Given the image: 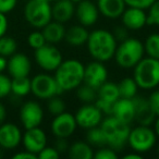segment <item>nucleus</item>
Instances as JSON below:
<instances>
[{"mask_svg":"<svg viewBox=\"0 0 159 159\" xmlns=\"http://www.w3.org/2000/svg\"><path fill=\"white\" fill-rule=\"evenodd\" d=\"M31 93V79L29 76L11 77V94L16 97H25Z\"/></svg>","mask_w":159,"mask_h":159,"instance_id":"27","label":"nucleus"},{"mask_svg":"<svg viewBox=\"0 0 159 159\" xmlns=\"http://www.w3.org/2000/svg\"><path fill=\"white\" fill-rule=\"evenodd\" d=\"M147 99L156 116H159V89H155Z\"/></svg>","mask_w":159,"mask_h":159,"instance_id":"42","label":"nucleus"},{"mask_svg":"<svg viewBox=\"0 0 159 159\" xmlns=\"http://www.w3.org/2000/svg\"><path fill=\"white\" fill-rule=\"evenodd\" d=\"M94 152L93 146L86 141H76L69 146L66 154L71 159H94Z\"/></svg>","mask_w":159,"mask_h":159,"instance_id":"25","label":"nucleus"},{"mask_svg":"<svg viewBox=\"0 0 159 159\" xmlns=\"http://www.w3.org/2000/svg\"><path fill=\"white\" fill-rule=\"evenodd\" d=\"M133 70V79L139 89H154L159 86V59L146 56Z\"/></svg>","mask_w":159,"mask_h":159,"instance_id":"5","label":"nucleus"},{"mask_svg":"<svg viewBox=\"0 0 159 159\" xmlns=\"http://www.w3.org/2000/svg\"><path fill=\"white\" fill-rule=\"evenodd\" d=\"M19 118L25 130L40 126L44 120V109L35 100H27L21 106Z\"/></svg>","mask_w":159,"mask_h":159,"instance_id":"10","label":"nucleus"},{"mask_svg":"<svg viewBox=\"0 0 159 159\" xmlns=\"http://www.w3.org/2000/svg\"><path fill=\"white\" fill-rule=\"evenodd\" d=\"M31 93L38 99L48 100L63 92L58 86L55 76L49 73H38L31 79Z\"/></svg>","mask_w":159,"mask_h":159,"instance_id":"8","label":"nucleus"},{"mask_svg":"<svg viewBox=\"0 0 159 159\" xmlns=\"http://www.w3.org/2000/svg\"><path fill=\"white\" fill-rule=\"evenodd\" d=\"M123 158L124 159H141V158H143V154H139V152H134V150H131V152L124 155Z\"/></svg>","mask_w":159,"mask_h":159,"instance_id":"47","label":"nucleus"},{"mask_svg":"<svg viewBox=\"0 0 159 159\" xmlns=\"http://www.w3.org/2000/svg\"><path fill=\"white\" fill-rule=\"evenodd\" d=\"M22 1H25V2H26V1H29V0H22Z\"/></svg>","mask_w":159,"mask_h":159,"instance_id":"54","label":"nucleus"},{"mask_svg":"<svg viewBox=\"0 0 159 159\" xmlns=\"http://www.w3.org/2000/svg\"><path fill=\"white\" fill-rule=\"evenodd\" d=\"M145 57L144 43L134 37L118 43L115 53V60L122 69H133L143 58Z\"/></svg>","mask_w":159,"mask_h":159,"instance_id":"3","label":"nucleus"},{"mask_svg":"<svg viewBox=\"0 0 159 159\" xmlns=\"http://www.w3.org/2000/svg\"><path fill=\"white\" fill-rule=\"evenodd\" d=\"M147 10V25L159 26V0H156Z\"/></svg>","mask_w":159,"mask_h":159,"instance_id":"37","label":"nucleus"},{"mask_svg":"<svg viewBox=\"0 0 159 159\" xmlns=\"http://www.w3.org/2000/svg\"><path fill=\"white\" fill-rule=\"evenodd\" d=\"M94 1H96V0H94Z\"/></svg>","mask_w":159,"mask_h":159,"instance_id":"55","label":"nucleus"},{"mask_svg":"<svg viewBox=\"0 0 159 159\" xmlns=\"http://www.w3.org/2000/svg\"><path fill=\"white\" fill-rule=\"evenodd\" d=\"M118 42L112 32L104 29L94 30L89 33L86 42L89 53L94 60L107 62L115 57Z\"/></svg>","mask_w":159,"mask_h":159,"instance_id":"1","label":"nucleus"},{"mask_svg":"<svg viewBox=\"0 0 159 159\" xmlns=\"http://www.w3.org/2000/svg\"><path fill=\"white\" fill-rule=\"evenodd\" d=\"M56 139H56L53 147H55L61 155L68 152L69 146H70V144L68 143V139H63V137H56Z\"/></svg>","mask_w":159,"mask_h":159,"instance_id":"43","label":"nucleus"},{"mask_svg":"<svg viewBox=\"0 0 159 159\" xmlns=\"http://www.w3.org/2000/svg\"><path fill=\"white\" fill-rule=\"evenodd\" d=\"M111 116H113L115 118H117L118 120L124 122V123L131 124L132 122H134L135 106L133 99L120 97L113 104Z\"/></svg>","mask_w":159,"mask_h":159,"instance_id":"20","label":"nucleus"},{"mask_svg":"<svg viewBox=\"0 0 159 159\" xmlns=\"http://www.w3.org/2000/svg\"><path fill=\"white\" fill-rule=\"evenodd\" d=\"M99 126L106 136L107 145L116 152L123 149L128 144V136L131 130L130 124L120 121L113 116H108L106 119H102Z\"/></svg>","mask_w":159,"mask_h":159,"instance_id":"4","label":"nucleus"},{"mask_svg":"<svg viewBox=\"0 0 159 159\" xmlns=\"http://www.w3.org/2000/svg\"><path fill=\"white\" fill-rule=\"evenodd\" d=\"M2 156H3V149L0 147V158H2Z\"/></svg>","mask_w":159,"mask_h":159,"instance_id":"50","label":"nucleus"},{"mask_svg":"<svg viewBox=\"0 0 159 159\" xmlns=\"http://www.w3.org/2000/svg\"><path fill=\"white\" fill-rule=\"evenodd\" d=\"M76 128L77 124L74 115L66 111L55 116L50 124V130L53 136L63 137V139H69L72 136Z\"/></svg>","mask_w":159,"mask_h":159,"instance_id":"12","label":"nucleus"},{"mask_svg":"<svg viewBox=\"0 0 159 159\" xmlns=\"http://www.w3.org/2000/svg\"><path fill=\"white\" fill-rule=\"evenodd\" d=\"M34 58L37 66L45 72H55L63 61L61 51L55 45L48 43L36 49L34 52Z\"/></svg>","mask_w":159,"mask_h":159,"instance_id":"9","label":"nucleus"},{"mask_svg":"<svg viewBox=\"0 0 159 159\" xmlns=\"http://www.w3.org/2000/svg\"><path fill=\"white\" fill-rule=\"evenodd\" d=\"M112 34L116 37V39H117V42L120 43V42H122V40L126 39V38L129 37V30L126 29L124 25L121 24V25H119V26L115 27Z\"/></svg>","mask_w":159,"mask_h":159,"instance_id":"41","label":"nucleus"},{"mask_svg":"<svg viewBox=\"0 0 159 159\" xmlns=\"http://www.w3.org/2000/svg\"><path fill=\"white\" fill-rule=\"evenodd\" d=\"M7 71L10 77L29 76L32 71V62L25 53L16 51L8 58Z\"/></svg>","mask_w":159,"mask_h":159,"instance_id":"17","label":"nucleus"},{"mask_svg":"<svg viewBox=\"0 0 159 159\" xmlns=\"http://www.w3.org/2000/svg\"><path fill=\"white\" fill-rule=\"evenodd\" d=\"M86 142L93 147H102L107 145V139L99 125L89 129L86 132Z\"/></svg>","mask_w":159,"mask_h":159,"instance_id":"29","label":"nucleus"},{"mask_svg":"<svg viewBox=\"0 0 159 159\" xmlns=\"http://www.w3.org/2000/svg\"><path fill=\"white\" fill-rule=\"evenodd\" d=\"M19 0H0V13L9 14L18 6Z\"/></svg>","mask_w":159,"mask_h":159,"instance_id":"40","label":"nucleus"},{"mask_svg":"<svg viewBox=\"0 0 159 159\" xmlns=\"http://www.w3.org/2000/svg\"><path fill=\"white\" fill-rule=\"evenodd\" d=\"M12 158L13 159H36L37 158V155L24 149V150H21V152H16V154L12 156Z\"/></svg>","mask_w":159,"mask_h":159,"instance_id":"45","label":"nucleus"},{"mask_svg":"<svg viewBox=\"0 0 159 159\" xmlns=\"http://www.w3.org/2000/svg\"><path fill=\"white\" fill-rule=\"evenodd\" d=\"M99 10L94 0H82L75 6V16L79 24L91 27L97 23L99 19Z\"/></svg>","mask_w":159,"mask_h":159,"instance_id":"16","label":"nucleus"},{"mask_svg":"<svg viewBox=\"0 0 159 159\" xmlns=\"http://www.w3.org/2000/svg\"><path fill=\"white\" fill-rule=\"evenodd\" d=\"M96 3L99 13L110 20L120 18L126 8L124 0H96Z\"/></svg>","mask_w":159,"mask_h":159,"instance_id":"22","label":"nucleus"},{"mask_svg":"<svg viewBox=\"0 0 159 159\" xmlns=\"http://www.w3.org/2000/svg\"><path fill=\"white\" fill-rule=\"evenodd\" d=\"M85 66L77 59H66L55 71L57 84L63 93L76 89L83 83Z\"/></svg>","mask_w":159,"mask_h":159,"instance_id":"2","label":"nucleus"},{"mask_svg":"<svg viewBox=\"0 0 159 159\" xmlns=\"http://www.w3.org/2000/svg\"><path fill=\"white\" fill-rule=\"evenodd\" d=\"M156 0H124L126 7L139 8V9L147 10Z\"/></svg>","mask_w":159,"mask_h":159,"instance_id":"39","label":"nucleus"},{"mask_svg":"<svg viewBox=\"0 0 159 159\" xmlns=\"http://www.w3.org/2000/svg\"><path fill=\"white\" fill-rule=\"evenodd\" d=\"M23 16L31 26L42 30L52 20L51 3L47 0H29L25 2Z\"/></svg>","mask_w":159,"mask_h":159,"instance_id":"6","label":"nucleus"},{"mask_svg":"<svg viewBox=\"0 0 159 159\" xmlns=\"http://www.w3.org/2000/svg\"><path fill=\"white\" fill-rule=\"evenodd\" d=\"M11 94V77L5 73H0V100Z\"/></svg>","mask_w":159,"mask_h":159,"instance_id":"36","label":"nucleus"},{"mask_svg":"<svg viewBox=\"0 0 159 159\" xmlns=\"http://www.w3.org/2000/svg\"><path fill=\"white\" fill-rule=\"evenodd\" d=\"M47 1H49L50 3H52V2H55V1H57V0H47Z\"/></svg>","mask_w":159,"mask_h":159,"instance_id":"52","label":"nucleus"},{"mask_svg":"<svg viewBox=\"0 0 159 159\" xmlns=\"http://www.w3.org/2000/svg\"><path fill=\"white\" fill-rule=\"evenodd\" d=\"M8 66V58L0 56V73H3L7 70Z\"/></svg>","mask_w":159,"mask_h":159,"instance_id":"48","label":"nucleus"},{"mask_svg":"<svg viewBox=\"0 0 159 159\" xmlns=\"http://www.w3.org/2000/svg\"><path fill=\"white\" fill-rule=\"evenodd\" d=\"M135 106V118L134 121L141 125H152L156 119V113L150 107L147 98L136 95L133 98Z\"/></svg>","mask_w":159,"mask_h":159,"instance_id":"19","label":"nucleus"},{"mask_svg":"<svg viewBox=\"0 0 159 159\" xmlns=\"http://www.w3.org/2000/svg\"><path fill=\"white\" fill-rule=\"evenodd\" d=\"M22 131L13 122L0 124V147L3 150H13L22 144Z\"/></svg>","mask_w":159,"mask_h":159,"instance_id":"13","label":"nucleus"},{"mask_svg":"<svg viewBox=\"0 0 159 159\" xmlns=\"http://www.w3.org/2000/svg\"><path fill=\"white\" fill-rule=\"evenodd\" d=\"M16 51H18V42L12 36L6 34L0 37V56L9 58Z\"/></svg>","mask_w":159,"mask_h":159,"instance_id":"31","label":"nucleus"},{"mask_svg":"<svg viewBox=\"0 0 159 159\" xmlns=\"http://www.w3.org/2000/svg\"><path fill=\"white\" fill-rule=\"evenodd\" d=\"M120 18L122 25L129 31H139L147 25V12L139 8L126 7Z\"/></svg>","mask_w":159,"mask_h":159,"instance_id":"18","label":"nucleus"},{"mask_svg":"<svg viewBox=\"0 0 159 159\" xmlns=\"http://www.w3.org/2000/svg\"><path fill=\"white\" fill-rule=\"evenodd\" d=\"M47 142V134L40 126L26 129L22 135V145L24 149L35 155H38L43 148L46 147Z\"/></svg>","mask_w":159,"mask_h":159,"instance_id":"15","label":"nucleus"},{"mask_svg":"<svg viewBox=\"0 0 159 159\" xmlns=\"http://www.w3.org/2000/svg\"><path fill=\"white\" fill-rule=\"evenodd\" d=\"M8 29H9V21L7 14L0 13V37L7 34Z\"/></svg>","mask_w":159,"mask_h":159,"instance_id":"44","label":"nucleus"},{"mask_svg":"<svg viewBox=\"0 0 159 159\" xmlns=\"http://www.w3.org/2000/svg\"><path fill=\"white\" fill-rule=\"evenodd\" d=\"M144 50L147 57L159 59V33H152L144 42Z\"/></svg>","mask_w":159,"mask_h":159,"instance_id":"30","label":"nucleus"},{"mask_svg":"<svg viewBox=\"0 0 159 159\" xmlns=\"http://www.w3.org/2000/svg\"><path fill=\"white\" fill-rule=\"evenodd\" d=\"M118 89L121 98L133 99L137 95L139 87L133 77H124L118 83Z\"/></svg>","mask_w":159,"mask_h":159,"instance_id":"28","label":"nucleus"},{"mask_svg":"<svg viewBox=\"0 0 159 159\" xmlns=\"http://www.w3.org/2000/svg\"><path fill=\"white\" fill-rule=\"evenodd\" d=\"M108 81V70L104 62L94 60L85 66L83 83L93 89H98L105 82Z\"/></svg>","mask_w":159,"mask_h":159,"instance_id":"14","label":"nucleus"},{"mask_svg":"<svg viewBox=\"0 0 159 159\" xmlns=\"http://www.w3.org/2000/svg\"><path fill=\"white\" fill-rule=\"evenodd\" d=\"M152 124H154V128H152V129H154V131H155V133H156L157 137H159V116H157Z\"/></svg>","mask_w":159,"mask_h":159,"instance_id":"49","label":"nucleus"},{"mask_svg":"<svg viewBox=\"0 0 159 159\" xmlns=\"http://www.w3.org/2000/svg\"><path fill=\"white\" fill-rule=\"evenodd\" d=\"M51 13L52 20L66 24L75 16V3L71 0H57L51 3Z\"/></svg>","mask_w":159,"mask_h":159,"instance_id":"21","label":"nucleus"},{"mask_svg":"<svg viewBox=\"0 0 159 159\" xmlns=\"http://www.w3.org/2000/svg\"><path fill=\"white\" fill-rule=\"evenodd\" d=\"M27 44L32 49L36 50V49L40 48L46 44V39H45L44 35H43L42 31H34L29 34L27 36Z\"/></svg>","mask_w":159,"mask_h":159,"instance_id":"34","label":"nucleus"},{"mask_svg":"<svg viewBox=\"0 0 159 159\" xmlns=\"http://www.w3.org/2000/svg\"><path fill=\"white\" fill-rule=\"evenodd\" d=\"M61 154L53 146H48L44 147L39 152V154L37 155V157L39 159H59Z\"/></svg>","mask_w":159,"mask_h":159,"instance_id":"38","label":"nucleus"},{"mask_svg":"<svg viewBox=\"0 0 159 159\" xmlns=\"http://www.w3.org/2000/svg\"><path fill=\"white\" fill-rule=\"evenodd\" d=\"M157 154H158V156H159V145H158V147H157Z\"/></svg>","mask_w":159,"mask_h":159,"instance_id":"53","label":"nucleus"},{"mask_svg":"<svg viewBox=\"0 0 159 159\" xmlns=\"http://www.w3.org/2000/svg\"><path fill=\"white\" fill-rule=\"evenodd\" d=\"M119 98L120 94L119 89H118V84H116L113 82L107 81L97 89V99H100L102 102L115 104Z\"/></svg>","mask_w":159,"mask_h":159,"instance_id":"26","label":"nucleus"},{"mask_svg":"<svg viewBox=\"0 0 159 159\" xmlns=\"http://www.w3.org/2000/svg\"><path fill=\"white\" fill-rule=\"evenodd\" d=\"M89 35V32L87 31V27L83 26L81 24H76L66 29L64 39L70 46L80 47L82 45H86Z\"/></svg>","mask_w":159,"mask_h":159,"instance_id":"24","label":"nucleus"},{"mask_svg":"<svg viewBox=\"0 0 159 159\" xmlns=\"http://www.w3.org/2000/svg\"><path fill=\"white\" fill-rule=\"evenodd\" d=\"M76 97L79 98L80 102H84V104L95 102L97 99V89H93L85 83H82L76 89Z\"/></svg>","mask_w":159,"mask_h":159,"instance_id":"32","label":"nucleus"},{"mask_svg":"<svg viewBox=\"0 0 159 159\" xmlns=\"http://www.w3.org/2000/svg\"><path fill=\"white\" fill-rule=\"evenodd\" d=\"M102 116L104 115L95 105V102H91V104H84L80 107L75 112L74 117L79 128L89 130V129L100 125L102 121Z\"/></svg>","mask_w":159,"mask_h":159,"instance_id":"11","label":"nucleus"},{"mask_svg":"<svg viewBox=\"0 0 159 159\" xmlns=\"http://www.w3.org/2000/svg\"><path fill=\"white\" fill-rule=\"evenodd\" d=\"M118 157V152L108 145L97 148V150L94 152V159H117Z\"/></svg>","mask_w":159,"mask_h":159,"instance_id":"35","label":"nucleus"},{"mask_svg":"<svg viewBox=\"0 0 159 159\" xmlns=\"http://www.w3.org/2000/svg\"><path fill=\"white\" fill-rule=\"evenodd\" d=\"M157 135L150 125H139L130 130L128 136V145L134 152L139 154L149 152L156 145Z\"/></svg>","mask_w":159,"mask_h":159,"instance_id":"7","label":"nucleus"},{"mask_svg":"<svg viewBox=\"0 0 159 159\" xmlns=\"http://www.w3.org/2000/svg\"><path fill=\"white\" fill-rule=\"evenodd\" d=\"M66 108V105L61 98L59 97V95L53 96V97L49 98L48 102H47V109H48V112L50 115H52L53 117L60 113L64 112Z\"/></svg>","mask_w":159,"mask_h":159,"instance_id":"33","label":"nucleus"},{"mask_svg":"<svg viewBox=\"0 0 159 159\" xmlns=\"http://www.w3.org/2000/svg\"><path fill=\"white\" fill-rule=\"evenodd\" d=\"M66 26L63 23L57 22L55 20H51L47 25H45L42 29L43 35H44L46 43L48 44H59L60 42L64 39L66 36Z\"/></svg>","mask_w":159,"mask_h":159,"instance_id":"23","label":"nucleus"},{"mask_svg":"<svg viewBox=\"0 0 159 159\" xmlns=\"http://www.w3.org/2000/svg\"><path fill=\"white\" fill-rule=\"evenodd\" d=\"M7 119V108L6 106L0 102V124H2Z\"/></svg>","mask_w":159,"mask_h":159,"instance_id":"46","label":"nucleus"},{"mask_svg":"<svg viewBox=\"0 0 159 159\" xmlns=\"http://www.w3.org/2000/svg\"><path fill=\"white\" fill-rule=\"evenodd\" d=\"M71 1H72V2H74L75 5H76V3H79L80 1H82V0H71Z\"/></svg>","mask_w":159,"mask_h":159,"instance_id":"51","label":"nucleus"}]
</instances>
